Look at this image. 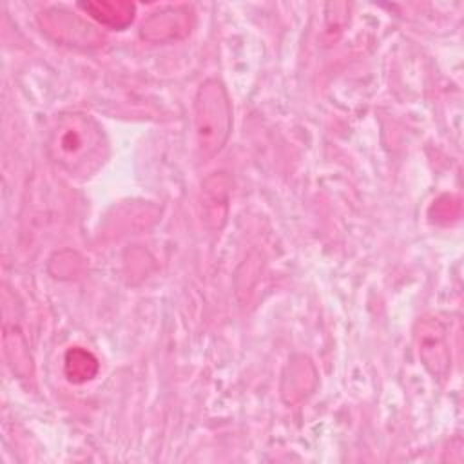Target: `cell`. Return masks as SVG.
<instances>
[{"label":"cell","instance_id":"obj_1","mask_svg":"<svg viewBox=\"0 0 464 464\" xmlns=\"http://www.w3.org/2000/svg\"><path fill=\"white\" fill-rule=\"evenodd\" d=\"M103 136L100 127L87 116L72 114L58 121L51 134L49 149L54 160L72 174L91 170L92 161H100Z\"/></svg>","mask_w":464,"mask_h":464},{"label":"cell","instance_id":"obj_2","mask_svg":"<svg viewBox=\"0 0 464 464\" xmlns=\"http://www.w3.org/2000/svg\"><path fill=\"white\" fill-rule=\"evenodd\" d=\"M194 121L198 149L207 161L221 150L232 125L230 102L225 87L218 80H208L199 87Z\"/></svg>","mask_w":464,"mask_h":464},{"label":"cell","instance_id":"obj_3","mask_svg":"<svg viewBox=\"0 0 464 464\" xmlns=\"http://www.w3.org/2000/svg\"><path fill=\"white\" fill-rule=\"evenodd\" d=\"M419 357L433 377L444 379L450 370V348L446 343V330L437 319H424L417 332Z\"/></svg>","mask_w":464,"mask_h":464},{"label":"cell","instance_id":"obj_4","mask_svg":"<svg viewBox=\"0 0 464 464\" xmlns=\"http://www.w3.org/2000/svg\"><path fill=\"white\" fill-rule=\"evenodd\" d=\"M85 11L91 13L92 18L98 22L111 25V27H125L132 20L134 5L125 2H91L83 5Z\"/></svg>","mask_w":464,"mask_h":464},{"label":"cell","instance_id":"obj_5","mask_svg":"<svg viewBox=\"0 0 464 464\" xmlns=\"http://www.w3.org/2000/svg\"><path fill=\"white\" fill-rule=\"evenodd\" d=\"M98 362L94 355L83 348H71L65 355V375L72 382H85L94 377Z\"/></svg>","mask_w":464,"mask_h":464}]
</instances>
